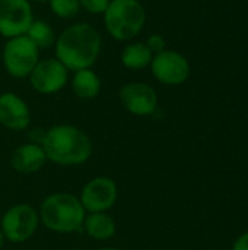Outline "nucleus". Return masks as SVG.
Masks as SVG:
<instances>
[{
	"label": "nucleus",
	"mask_w": 248,
	"mask_h": 250,
	"mask_svg": "<svg viewBox=\"0 0 248 250\" xmlns=\"http://www.w3.org/2000/svg\"><path fill=\"white\" fill-rule=\"evenodd\" d=\"M145 44L152 51V54H158V53L167 50V41H165V38L161 34H152V35H149L148 40L145 41Z\"/></svg>",
	"instance_id": "nucleus-20"
},
{
	"label": "nucleus",
	"mask_w": 248,
	"mask_h": 250,
	"mask_svg": "<svg viewBox=\"0 0 248 250\" xmlns=\"http://www.w3.org/2000/svg\"><path fill=\"white\" fill-rule=\"evenodd\" d=\"M111 0H79L80 9L91 15H104Z\"/></svg>",
	"instance_id": "nucleus-19"
},
{
	"label": "nucleus",
	"mask_w": 248,
	"mask_h": 250,
	"mask_svg": "<svg viewBox=\"0 0 248 250\" xmlns=\"http://www.w3.org/2000/svg\"><path fill=\"white\" fill-rule=\"evenodd\" d=\"M47 157L41 145L25 144L18 146L10 157V166L15 171L20 174H32L42 168Z\"/></svg>",
	"instance_id": "nucleus-13"
},
{
	"label": "nucleus",
	"mask_w": 248,
	"mask_h": 250,
	"mask_svg": "<svg viewBox=\"0 0 248 250\" xmlns=\"http://www.w3.org/2000/svg\"><path fill=\"white\" fill-rule=\"evenodd\" d=\"M38 215L48 230L70 234L82 230L86 211L79 198L66 192H57L42 201Z\"/></svg>",
	"instance_id": "nucleus-3"
},
{
	"label": "nucleus",
	"mask_w": 248,
	"mask_h": 250,
	"mask_svg": "<svg viewBox=\"0 0 248 250\" xmlns=\"http://www.w3.org/2000/svg\"><path fill=\"white\" fill-rule=\"evenodd\" d=\"M31 123V111L28 104L13 92L0 95V125L9 130H25Z\"/></svg>",
	"instance_id": "nucleus-12"
},
{
	"label": "nucleus",
	"mask_w": 248,
	"mask_h": 250,
	"mask_svg": "<svg viewBox=\"0 0 248 250\" xmlns=\"http://www.w3.org/2000/svg\"><path fill=\"white\" fill-rule=\"evenodd\" d=\"M39 215L29 204H16L10 207L1 218V233L12 243L29 240L38 229Z\"/></svg>",
	"instance_id": "nucleus-6"
},
{
	"label": "nucleus",
	"mask_w": 248,
	"mask_h": 250,
	"mask_svg": "<svg viewBox=\"0 0 248 250\" xmlns=\"http://www.w3.org/2000/svg\"><path fill=\"white\" fill-rule=\"evenodd\" d=\"M118 98L124 110L133 116H151L158 108V95L155 89L145 82H129L123 85Z\"/></svg>",
	"instance_id": "nucleus-11"
},
{
	"label": "nucleus",
	"mask_w": 248,
	"mask_h": 250,
	"mask_svg": "<svg viewBox=\"0 0 248 250\" xmlns=\"http://www.w3.org/2000/svg\"><path fill=\"white\" fill-rule=\"evenodd\" d=\"M32 22L29 0H0V35L7 40L25 35Z\"/></svg>",
	"instance_id": "nucleus-10"
},
{
	"label": "nucleus",
	"mask_w": 248,
	"mask_h": 250,
	"mask_svg": "<svg viewBox=\"0 0 248 250\" xmlns=\"http://www.w3.org/2000/svg\"><path fill=\"white\" fill-rule=\"evenodd\" d=\"M39 62V50L26 37L9 38L3 48V64L6 72L18 79L28 78Z\"/></svg>",
	"instance_id": "nucleus-5"
},
{
	"label": "nucleus",
	"mask_w": 248,
	"mask_h": 250,
	"mask_svg": "<svg viewBox=\"0 0 248 250\" xmlns=\"http://www.w3.org/2000/svg\"><path fill=\"white\" fill-rule=\"evenodd\" d=\"M99 250H121V249H117V248H102V249Z\"/></svg>",
	"instance_id": "nucleus-24"
},
{
	"label": "nucleus",
	"mask_w": 248,
	"mask_h": 250,
	"mask_svg": "<svg viewBox=\"0 0 248 250\" xmlns=\"http://www.w3.org/2000/svg\"><path fill=\"white\" fill-rule=\"evenodd\" d=\"M82 229L91 239L99 242L110 240L115 234V223L107 212L86 214Z\"/></svg>",
	"instance_id": "nucleus-14"
},
{
	"label": "nucleus",
	"mask_w": 248,
	"mask_h": 250,
	"mask_svg": "<svg viewBox=\"0 0 248 250\" xmlns=\"http://www.w3.org/2000/svg\"><path fill=\"white\" fill-rule=\"evenodd\" d=\"M101 79L92 69H82L75 72L72 78V89L76 97L82 100H94L101 92Z\"/></svg>",
	"instance_id": "nucleus-15"
},
{
	"label": "nucleus",
	"mask_w": 248,
	"mask_h": 250,
	"mask_svg": "<svg viewBox=\"0 0 248 250\" xmlns=\"http://www.w3.org/2000/svg\"><path fill=\"white\" fill-rule=\"evenodd\" d=\"M152 51L142 41L129 42L121 51V63L129 70H142L152 62Z\"/></svg>",
	"instance_id": "nucleus-16"
},
{
	"label": "nucleus",
	"mask_w": 248,
	"mask_h": 250,
	"mask_svg": "<svg viewBox=\"0 0 248 250\" xmlns=\"http://www.w3.org/2000/svg\"><path fill=\"white\" fill-rule=\"evenodd\" d=\"M102 16L107 32L117 41L133 40L146 23V10L139 0H111Z\"/></svg>",
	"instance_id": "nucleus-4"
},
{
	"label": "nucleus",
	"mask_w": 248,
	"mask_h": 250,
	"mask_svg": "<svg viewBox=\"0 0 248 250\" xmlns=\"http://www.w3.org/2000/svg\"><path fill=\"white\" fill-rule=\"evenodd\" d=\"M118 198L117 183L105 176L91 179L82 189L79 201L88 214L107 212Z\"/></svg>",
	"instance_id": "nucleus-9"
},
{
	"label": "nucleus",
	"mask_w": 248,
	"mask_h": 250,
	"mask_svg": "<svg viewBox=\"0 0 248 250\" xmlns=\"http://www.w3.org/2000/svg\"><path fill=\"white\" fill-rule=\"evenodd\" d=\"M34 1H38V3H45V1H48V0H34Z\"/></svg>",
	"instance_id": "nucleus-25"
},
{
	"label": "nucleus",
	"mask_w": 248,
	"mask_h": 250,
	"mask_svg": "<svg viewBox=\"0 0 248 250\" xmlns=\"http://www.w3.org/2000/svg\"><path fill=\"white\" fill-rule=\"evenodd\" d=\"M51 12L61 19H72L80 12L79 0H48Z\"/></svg>",
	"instance_id": "nucleus-18"
},
{
	"label": "nucleus",
	"mask_w": 248,
	"mask_h": 250,
	"mask_svg": "<svg viewBox=\"0 0 248 250\" xmlns=\"http://www.w3.org/2000/svg\"><path fill=\"white\" fill-rule=\"evenodd\" d=\"M25 35L37 45L38 50H45L53 47L57 40L54 29L42 19H34Z\"/></svg>",
	"instance_id": "nucleus-17"
},
{
	"label": "nucleus",
	"mask_w": 248,
	"mask_h": 250,
	"mask_svg": "<svg viewBox=\"0 0 248 250\" xmlns=\"http://www.w3.org/2000/svg\"><path fill=\"white\" fill-rule=\"evenodd\" d=\"M72 250H82V249H72Z\"/></svg>",
	"instance_id": "nucleus-26"
},
{
	"label": "nucleus",
	"mask_w": 248,
	"mask_h": 250,
	"mask_svg": "<svg viewBox=\"0 0 248 250\" xmlns=\"http://www.w3.org/2000/svg\"><path fill=\"white\" fill-rule=\"evenodd\" d=\"M102 48V37L91 23L77 22L67 26L56 40V59L60 60L69 72L91 69Z\"/></svg>",
	"instance_id": "nucleus-1"
},
{
	"label": "nucleus",
	"mask_w": 248,
	"mask_h": 250,
	"mask_svg": "<svg viewBox=\"0 0 248 250\" xmlns=\"http://www.w3.org/2000/svg\"><path fill=\"white\" fill-rule=\"evenodd\" d=\"M149 67L153 78L168 86L184 83L190 75V63L187 57L175 50H164L153 54Z\"/></svg>",
	"instance_id": "nucleus-7"
},
{
	"label": "nucleus",
	"mask_w": 248,
	"mask_h": 250,
	"mask_svg": "<svg viewBox=\"0 0 248 250\" xmlns=\"http://www.w3.org/2000/svg\"><path fill=\"white\" fill-rule=\"evenodd\" d=\"M3 245H4V236H3V233L0 230V249L3 248Z\"/></svg>",
	"instance_id": "nucleus-23"
},
{
	"label": "nucleus",
	"mask_w": 248,
	"mask_h": 250,
	"mask_svg": "<svg viewBox=\"0 0 248 250\" xmlns=\"http://www.w3.org/2000/svg\"><path fill=\"white\" fill-rule=\"evenodd\" d=\"M41 146L47 160L58 166H79L92 155L91 138L72 125H56L45 130Z\"/></svg>",
	"instance_id": "nucleus-2"
},
{
	"label": "nucleus",
	"mask_w": 248,
	"mask_h": 250,
	"mask_svg": "<svg viewBox=\"0 0 248 250\" xmlns=\"http://www.w3.org/2000/svg\"><path fill=\"white\" fill-rule=\"evenodd\" d=\"M232 250H248V231L244 233V234H241L235 240V243L232 246Z\"/></svg>",
	"instance_id": "nucleus-22"
},
{
	"label": "nucleus",
	"mask_w": 248,
	"mask_h": 250,
	"mask_svg": "<svg viewBox=\"0 0 248 250\" xmlns=\"http://www.w3.org/2000/svg\"><path fill=\"white\" fill-rule=\"evenodd\" d=\"M44 136H45V130L42 129H34L31 133H29V138H31V144H37V145H41L42 141H44Z\"/></svg>",
	"instance_id": "nucleus-21"
},
{
	"label": "nucleus",
	"mask_w": 248,
	"mask_h": 250,
	"mask_svg": "<svg viewBox=\"0 0 248 250\" xmlns=\"http://www.w3.org/2000/svg\"><path fill=\"white\" fill-rule=\"evenodd\" d=\"M28 78L34 91L42 95H51L66 86L69 81V70L60 60L50 57L39 60Z\"/></svg>",
	"instance_id": "nucleus-8"
}]
</instances>
